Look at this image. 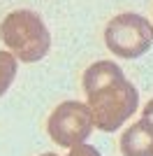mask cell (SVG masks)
Listing matches in <instances>:
<instances>
[{
    "instance_id": "obj_8",
    "label": "cell",
    "mask_w": 153,
    "mask_h": 156,
    "mask_svg": "<svg viewBox=\"0 0 153 156\" xmlns=\"http://www.w3.org/2000/svg\"><path fill=\"white\" fill-rule=\"evenodd\" d=\"M141 119H146V121H151V124H153V98L148 100L146 105H144V112H141Z\"/></svg>"
},
{
    "instance_id": "obj_5",
    "label": "cell",
    "mask_w": 153,
    "mask_h": 156,
    "mask_svg": "<svg viewBox=\"0 0 153 156\" xmlns=\"http://www.w3.org/2000/svg\"><path fill=\"white\" fill-rule=\"evenodd\" d=\"M123 156H153V124L139 119L121 135Z\"/></svg>"
},
{
    "instance_id": "obj_6",
    "label": "cell",
    "mask_w": 153,
    "mask_h": 156,
    "mask_svg": "<svg viewBox=\"0 0 153 156\" xmlns=\"http://www.w3.org/2000/svg\"><path fill=\"white\" fill-rule=\"evenodd\" d=\"M19 63L9 51H0V96H5L7 89L12 86L14 77H16Z\"/></svg>"
},
{
    "instance_id": "obj_4",
    "label": "cell",
    "mask_w": 153,
    "mask_h": 156,
    "mask_svg": "<svg viewBox=\"0 0 153 156\" xmlns=\"http://www.w3.org/2000/svg\"><path fill=\"white\" fill-rule=\"evenodd\" d=\"M49 137L60 147H74V144L86 142V137L93 130V119L86 103L79 100H65L51 112L46 121Z\"/></svg>"
},
{
    "instance_id": "obj_2",
    "label": "cell",
    "mask_w": 153,
    "mask_h": 156,
    "mask_svg": "<svg viewBox=\"0 0 153 156\" xmlns=\"http://www.w3.org/2000/svg\"><path fill=\"white\" fill-rule=\"evenodd\" d=\"M0 37L16 61L37 63L51 47V33L37 12L16 9L9 12L0 23Z\"/></svg>"
},
{
    "instance_id": "obj_7",
    "label": "cell",
    "mask_w": 153,
    "mask_h": 156,
    "mask_svg": "<svg viewBox=\"0 0 153 156\" xmlns=\"http://www.w3.org/2000/svg\"><path fill=\"white\" fill-rule=\"evenodd\" d=\"M42 156H58V154H42ZM67 156H102L100 151L93 147V144H74V147H70V151H67Z\"/></svg>"
},
{
    "instance_id": "obj_3",
    "label": "cell",
    "mask_w": 153,
    "mask_h": 156,
    "mask_svg": "<svg viewBox=\"0 0 153 156\" xmlns=\"http://www.w3.org/2000/svg\"><path fill=\"white\" fill-rule=\"evenodd\" d=\"M104 44L118 58H139L153 44V26L141 14H118L104 28Z\"/></svg>"
},
{
    "instance_id": "obj_1",
    "label": "cell",
    "mask_w": 153,
    "mask_h": 156,
    "mask_svg": "<svg viewBox=\"0 0 153 156\" xmlns=\"http://www.w3.org/2000/svg\"><path fill=\"white\" fill-rule=\"evenodd\" d=\"M83 91L88 98L93 126L104 133H114L137 112L139 93L125 79L114 61H97L83 72Z\"/></svg>"
}]
</instances>
